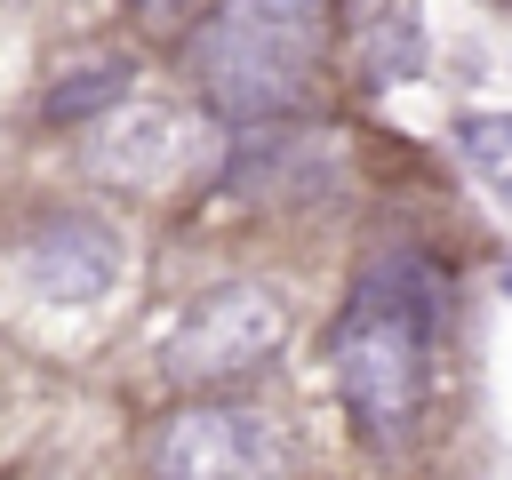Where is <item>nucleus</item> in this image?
<instances>
[{"label": "nucleus", "mask_w": 512, "mask_h": 480, "mask_svg": "<svg viewBox=\"0 0 512 480\" xmlns=\"http://www.w3.org/2000/svg\"><path fill=\"white\" fill-rule=\"evenodd\" d=\"M416 64H424L416 16H408V8H392V16L368 32V80H376V88H392V80H416Z\"/></svg>", "instance_id": "obj_8"}, {"label": "nucleus", "mask_w": 512, "mask_h": 480, "mask_svg": "<svg viewBox=\"0 0 512 480\" xmlns=\"http://www.w3.org/2000/svg\"><path fill=\"white\" fill-rule=\"evenodd\" d=\"M464 152L472 160H512V120H464Z\"/></svg>", "instance_id": "obj_9"}, {"label": "nucleus", "mask_w": 512, "mask_h": 480, "mask_svg": "<svg viewBox=\"0 0 512 480\" xmlns=\"http://www.w3.org/2000/svg\"><path fill=\"white\" fill-rule=\"evenodd\" d=\"M152 480H288V448L256 408H176L152 432Z\"/></svg>", "instance_id": "obj_4"}, {"label": "nucleus", "mask_w": 512, "mask_h": 480, "mask_svg": "<svg viewBox=\"0 0 512 480\" xmlns=\"http://www.w3.org/2000/svg\"><path fill=\"white\" fill-rule=\"evenodd\" d=\"M200 144H208L200 120H184L168 104H128V112H112L96 128L88 176L112 184V192H168V184H184L200 168Z\"/></svg>", "instance_id": "obj_5"}, {"label": "nucleus", "mask_w": 512, "mask_h": 480, "mask_svg": "<svg viewBox=\"0 0 512 480\" xmlns=\"http://www.w3.org/2000/svg\"><path fill=\"white\" fill-rule=\"evenodd\" d=\"M24 272H32V288H40L48 304H88V296L112 288L120 248H112L96 224H48V232L24 248Z\"/></svg>", "instance_id": "obj_6"}, {"label": "nucleus", "mask_w": 512, "mask_h": 480, "mask_svg": "<svg viewBox=\"0 0 512 480\" xmlns=\"http://www.w3.org/2000/svg\"><path fill=\"white\" fill-rule=\"evenodd\" d=\"M128 80H136V72H128L120 56H96V64H72V72H64V80L48 88V112H56V120H88L96 104H120V96H128Z\"/></svg>", "instance_id": "obj_7"}, {"label": "nucleus", "mask_w": 512, "mask_h": 480, "mask_svg": "<svg viewBox=\"0 0 512 480\" xmlns=\"http://www.w3.org/2000/svg\"><path fill=\"white\" fill-rule=\"evenodd\" d=\"M280 336H288V320L264 288H248V280L208 288V296H192V312L168 336V376L176 384H232V376L264 368L280 352Z\"/></svg>", "instance_id": "obj_3"}, {"label": "nucleus", "mask_w": 512, "mask_h": 480, "mask_svg": "<svg viewBox=\"0 0 512 480\" xmlns=\"http://www.w3.org/2000/svg\"><path fill=\"white\" fill-rule=\"evenodd\" d=\"M328 48V0H216L192 32V64L216 112L232 120H280L312 96Z\"/></svg>", "instance_id": "obj_2"}, {"label": "nucleus", "mask_w": 512, "mask_h": 480, "mask_svg": "<svg viewBox=\"0 0 512 480\" xmlns=\"http://www.w3.org/2000/svg\"><path fill=\"white\" fill-rule=\"evenodd\" d=\"M424 336H432V272L416 256H376L352 320L336 328V384L368 440H400L424 408Z\"/></svg>", "instance_id": "obj_1"}, {"label": "nucleus", "mask_w": 512, "mask_h": 480, "mask_svg": "<svg viewBox=\"0 0 512 480\" xmlns=\"http://www.w3.org/2000/svg\"><path fill=\"white\" fill-rule=\"evenodd\" d=\"M192 8H200V0H136V16H144L152 32H176V24L192 16Z\"/></svg>", "instance_id": "obj_10"}]
</instances>
